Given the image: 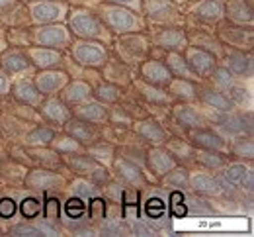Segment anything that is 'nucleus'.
Here are the masks:
<instances>
[{
  "instance_id": "dca6fc26",
  "label": "nucleus",
  "mask_w": 254,
  "mask_h": 237,
  "mask_svg": "<svg viewBox=\"0 0 254 237\" xmlns=\"http://www.w3.org/2000/svg\"><path fill=\"white\" fill-rule=\"evenodd\" d=\"M141 132H143V136L149 137V139L155 141V143H160V141L164 139V132L160 130L157 124H153V122H145V124L141 126Z\"/></svg>"
},
{
  "instance_id": "c03bdc74",
  "label": "nucleus",
  "mask_w": 254,
  "mask_h": 237,
  "mask_svg": "<svg viewBox=\"0 0 254 237\" xmlns=\"http://www.w3.org/2000/svg\"><path fill=\"white\" fill-rule=\"evenodd\" d=\"M135 234H139V236H151V232H149L145 226H141V224L135 226Z\"/></svg>"
},
{
  "instance_id": "4c0bfd02",
  "label": "nucleus",
  "mask_w": 254,
  "mask_h": 237,
  "mask_svg": "<svg viewBox=\"0 0 254 237\" xmlns=\"http://www.w3.org/2000/svg\"><path fill=\"white\" fill-rule=\"evenodd\" d=\"M12 234H14V236H43L41 230L30 228V226H18V228L12 230Z\"/></svg>"
},
{
  "instance_id": "1a4fd4ad",
  "label": "nucleus",
  "mask_w": 254,
  "mask_h": 237,
  "mask_svg": "<svg viewBox=\"0 0 254 237\" xmlns=\"http://www.w3.org/2000/svg\"><path fill=\"white\" fill-rule=\"evenodd\" d=\"M64 39H66V35H64L63 28H45V30H39V34H37V41L45 43V45L64 43Z\"/></svg>"
},
{
  "instance_id": "a18cd8bd",
  "label": "nucleus",
  "mask_w": 254,
  "mask_h": 237,
  "mask_svg": "<svg viewBox=\"0 0 254 237\" xmlns=\"http://www.w3.org/2000/svg\"><path fill=\"white\" fill-rule=\"evenodd\" d=\"M0 92H6V79L0 77Z\"/></svg>"
},
{
  "instance_id": "79ce46f5",
  "label": "nucleus",
  "mask_w": 254,
  "mask_h": 237,
  "mask_svg": "<svg viewBox=\"0 0 254 237\" xmlns=\"http://www.w3.org/2000/svg\"><path fill=\"white\" fill-rule=\"evenodd\" d=\"M215 79H217V82H219V84H225V86H229V84H231V75H229L227 71H223V69L215 73Z\"/></svg>"
},
{
  "instance_id": "7c9ffc66",
  "label": "nucleus",
  "mask_w": 254,
  "mask_h": 237,
  "mask_svg": "<svg viewBox=\"0 0 254 237\" xmlns=\"http://www.w3.org/2000/svg\"><path fill=\"white\" fill-rule=\"evenodd\" d=\"M170 204H172V212H174V216H184L186 214V206H184V196L180 194V192H172V196H170Z\"/></svg>"
},
{
  "instance_id": "423d86ee",
  "label": "nucleus",
  "mask_w": 254,
  "mask_h": 237,
  "mask_svg": "<svg viewBox=\"0 0 254 237\" xmlns=\"http://www.w3.org/2000/svg\"><path fill=\"white\" fill-rule=\"evenodd\" d=\"M108 20L116 30H131V28H135L133 14H129L126 10H110L108 12Z\"/></svg>"
},
{
  "instance_id": "f704fd0d",
  "label": "nucleus",
  "mask_w": 254,
  "mask_h": 237,
  "mask_svg": "<svg viewBox=\"0 0 254 237\" xmlns=\"http://www.w3.org/2000/svg\"><path fill=\"white\" fill-rule=\"evenodd\" d=\"M16 212V204L10 198H4L0 200V218H12Z\"/></svg>"
},
{
  "instance_id": "aec40b11",
  "label": "nucleus",
  "mask_w": 254,
  "mask_h": 237,
  "mask_svg": "<svg viewBox=\"0 0 254 237\" xmlns=\"http://www.w3.org/2000/svg\"><path fill=\"white\" fill-rule=\"evenodd\" d=\"M227 63H229V67L233 69L235 73H239V75H245L251 69V63H249V59H245V55H231Z\"/></svg>"
},
{
  "instance_id": "9d476101",
  "label": "nucleus",
  "mask_w": 254,
  "mask_h": 237,
  "mask_svg": "<svg viewBox=\"0 0 254 237\" xmlns=\"http://www.w3.org/2000/svg\"><path fill=\"white\" fill-rule=\"evenodd\" d=\"M64 82V75H57V73H45V75H39L37 77V84L41 90H47V92H53L57 90L61 84Z\"/></svg>"
},
{
  "instance_id": "ddd939ff",
  "label": "nucleus",
  "mask_w": 254,
  "mask_h": 237,
  "mask_svg": "<svg viewBox=\"0 0 254 237\" xmlns=\"http://www.w3.org/2000/svg\"><path fill=\"white\" fill-rule=\"evenodd\" d=\"M16 96L20 98V100H26V102H37L39 100V94H37V90L33 88L30 82H20L18 86H16Z\"/></svg>"
},
{
  "instance_id": "393cba45",
  "label": "nucleus",
  "mask_w": 254,
  "mask_h": 237,
  "mask_svg": "<svg viewBox=\"0 0 254 237\" xmlns=\"http://www.w3.org/2000/svg\"><path fill=\"white\" fill-rule=\"evenodd\" d=\"M88 86H84V84H72L68 90H66V98L72 102H78L82 100V98H86L88 96Z\"/></svg>"
},
{
  "instance_id": "de8ad7c7",
  "label": "nucleus",
  "mask_w": 254,
  "mask_h": 237,
  "mask_svg": "<svg viewBox=\"0 0 254 237\" xmlns=\"http://www.w3.org/2000/svg\"><path fill=\"white\" fill-rule=\"evenodd\" d=\"M114 2H135V0H114Z\"/></svg>"
},
{
  "instance_id": "39448f33",
  "label": "nucleus",
  "mask_w": 254,
  "mask_h": 237,
  "mask_svg": "<svg viewBox=\"0 0 254 237\" xmlns=\"http://www.w3.org/2000/svg\"><path fill=\"white\" fill-rule=\"evenodd\" d=\"M143 75H145L153 84H166V82H170V73H168V69L162 67L160 63H155V61L145 65Z\"/></svg>"
},
{
  "instance_id": "e433bc0d",
  "label": "nucleus",
  "mask_w": 254,
  "mask_h": 237,
  "mask_svg": "<svg viewBox=\"0 0 254 237\" xmlns=\"http://www.w3.org/2000/svg\"><path fill=\"white\" fill-rule=\"evenodd\" d=\"M70 132L74 134V137H78V139H88L90 137V130H88V126H84V124H78V122H70Z\"/></svg>"
},
{
  "instance_id": "c85d7f7f",
  "label": "nucleus",
  "mask_w": 254,
  "mask_h": 237,
  "mask_svg": "<svg viewBox=\"0 0 254 237\" xmlns=\"http://www.w3.org/2000/svg\"><path fill=\"white\" fill-rule=\"evenodd\" d=\"M47 114L53 120H57V122H64L66 120V110H64L59 102H49L47 104Z\"/></svg>"
},
{
  "instance_id": "4be33fe9",
  "label": "nucleus",
  "mask_w": 254,
  "mask_h": 237,
  "mask_svg": "<svg viewBox=\"0 0 254 237\" xmlns=\"http://www.w3.org/2000/svg\"><path fill=\"white\" fill-rule=\"evenodd\" d=\"M203 98L209 102L211 106H215V108H219V110H229L231 108V104H229V100L223 96V94H219V92H211V90H205V94H203Z\"/></svg>"
},
{
  "instance_id": "2f4dec72",
  "label": "nucleus",
  "mask_w": 254,
  "mask_h": 237,
  "mask_svg": "<svg viewBox=\"0 0 254 237\" xmlns=\"http://www.w3.org/2000/svg\"><path fill=\"white\" fill-rule=\"evenodd\" d=\"M53 136H55V134H53L51 130L39 128V130H35L28 139H30V143H47V141H51V139H53Z\"/></svg>"
},
{
  "instance_id": "f3484780",
  "label": "nucleus",
  "mask_w": 254,
  "mask_h": 237,
  "mask_svg": "<svg viewBox=\"0 0 254 237\" xmlns=\"http://www.w3.org/2000/svg\"><path fill=\"white\" fill-rule=\"evenodd\" d=\"M64 210H66V216L68 218H72V220H76V218H80V216H84V204L82 200H78V198H70L68 202L64 204Z\"/></svg>"
},
{
  "instance_id": "6ab92c4d",
  "label": "nucleus",
  "mask_w": 254,
  "mask_h": 237,
  "mask_svg": "<svg viewBox=\"0 0 254 237\" xmlns=\"http://www.w3.org/2000/svg\"><path fill=\"white\" fill-rule=\"evenodd\" d=\"M149 12L153 16H157V18H162V16L170 14L172 8H170V4L166 0H149Z\"/></svg>"
},
{
  "instance_id": "f8f14e48",
  "label": "nucleus",
  "mask_w": 254,
  "mask_h": 237,
  "mask_svg": "<svg viewBox=\"0 0 254 237\" xmlns=\"http://www.w3.org/2000/svg\"><path fill=\"white\" fill-rule=\"evenodd\" d=\"M191 182H193V188H195L197 192H205V194H213V192H217V188H219L217 180H213V178H209V176H203V174L195 176Z\"/></svg>"
},
{
  "instance_id": "b1692460",
  "label": "nucleus",
  "mask_w": 254,
  "mask_h": 237,
  "mask_svg": "<svg viewBox=\"0 0 254 237\" xmlns=\"http://www.w3.org/2000/svg\"><path fill=\"white\" fill-rule=\"evenodd\" d=\"M39 212H41V204L37 202L35 198H26L22 202V214H24V218H37Z\"/></svg>"
},
{
  "instance_id": "473e14b6",
  "label": "nucleus",
  "mask_w": 254,
  "mask_h": 237,
  "mask_svg": "<svg viewBox=\"0 0 254 237\" xmlns=\"http://www.w3.org/2000/svg\"><path fill=\"white\" fill-rule=\"evenodd\" d=\"M45 216H47V220L49 222H57L59 220V202L55 200V198H49L47 204H45Z\"/></svg>"
},
{
  "instance_id": "6e6552de",
  "label": "nucleus",
  "mask_w": 254,
  "mask_h": 237,
  "mask_svg": "<svg viewBox=\"0 0 254 237\" xmlns=\"http://www.w3.org/2000/svg\"><path fill=\"white\" fill-rule=\"evenodd\" d=\"M225 174H227L229 182H233V184H237V186H245V184L251 186V184H253V174H251V170L241 167V165L229 167V170H227Z\"/></svg>"
},
{
  "instance_id": "37998d69",
  "label": "nucleus",
  "mask_w": 254,
  "mask_h": 237,
  "mask_svg": "<svg viewBox=\"0 0 254 237\" xmlns=\"http://www.w3.org/2000/svg\"><path fill=\"white\" fill-rule=\"evenodd\" d=\"M102 232L104 234H110V236L112 234H124V228H120V226H106Z\"/></svg>"
},
{
  "instance_id": "a878e982",
  "label": "nucleus",
  "mask_w": 254,
  "mask_h": 237,
  "mask_svg": "<svg viewBox=\"0 0 254 237\" xmlns=\"http://www.w3.org/2000/svg\"><path fill=\"white\" fill-rule=\"evenodd\" d=\"M30 182L35 184V186H41V188H49V186H53L57 182V178L55 176H49L47 172H35L32 178H30Z\"/></svg>"
},
{
  "instance_id": "4468645a",
  "label": "nucleus",
  "mask_w": 254,
  "mask_h": 237,
  "mask_svg": "<svg viewBox=\"0 0 254 237\" xmlns=\"http://www.w3.org/2000/svg\"><path fill=\"white\" fill-rule=\"evenodd\" d=\"M4 67L8 69L10 73H16V71H22V69L28 67V61L24 55H18V53H10L4 57Z\"/></svg>"
},
{
  "instance_id": "c9c22d12",
  "label": "nucleus",
  "mask_w": 254,
  "mask_h": 237,
  "mask_svg": "<svg viewBox=\"0 0 254 237\" xmlns=\"http://www.w3.org/2000/svg\"><path fill=\"white\" fill-rule=\"evenodd\" d=\"M223 128L229 130V132H233V134H237V132L243 130V122H241L237 116H229V118L223 120Z\"/></svg>"
},
{
  "instance_id": "cd10ccee",
  "label": "nucleus",
  "mask_w": 254,
  "mask_h": 237,
  "mask_svg": "<svg viewBox=\"0 0 254 237\" xmlns=\"http://www.w3.org/2000/svg\"><path fill=\"white\" fill-rule=\"evenodd\" d=\"M184 41V37L178 34V32H164L160 35V43L166 45V47H180Z\"/></svg>"
},
{
  "instance_id": "f257e3e1",
  "label": "nucleus",
  "mask_w": 254,
  "mask_h": 237,
  "mask_svg": "<svg viewBox=\"0 0 254 237\" xmlns=\"http://www.w3.org/2000/svg\"><path fill=\"white\" fill-rule=\"evenodd\" d=\"M70 26H72V30L76 34L80 35H90V37L102 35L100 24L96 22L92 16H88V14H74V16H70Z\"/></svg>"
},
{
  "instance_id": "5701e85b",
  "label": "nucleus",
  "mask_w": 254,
  "mask_h": 237,
  "mask_svg": "<svg viewBox=\"0 0 254 237\" xmlns=\"http://www.w3.org/2000/svg\"><path fill=\"white\" fill-rule=\"evenodd\" d=\"M151 163L159 172H166L168 169H172V159H168L166 153H153Z\"/></svg>"
},
{
  "instance_id": "20e7f679",
  "label": "nucleus",
  "mask_w": 254,
  "mask_h": 237,
  "mask_svg": "<svg viewBox=\"0 0 254 237\" xmlns=\"http://www.w3.org/2000/svg\"><path fill=\"white\" fill-rule=\"evenodd\" d=\"M190 65L193 67V71H197L199 75H205V73H209V71L213 69L215 61H213V57H211L209 53L199 51V49H193L190 53Z\"/></svg>"
},
{
  "instance_id": "72a5a7b5",
  "label": "nucleus",
  "mask_w": 254,
  "mask_h": 237,
  "mask_svg": "<svg viewBox=\"0 0 254 237\" xmlns=\"http://www.w3.org/2000/svg\"><path fill=\"white\" fill-rule=\"evenodd\" d=\"M118 169H120V172H122L126 178H129V180H139V170L135 169L133 165H129L127 161H120V163H118Z\"/></svg>"
},
{
  "instance_id": "f03ea898",
  "label": "nucleus",
  "mask_w": 254,
  "mask_h": 237,
  "mask_svg": "<svg viewBox=\"0 0 254 237\" xmlns=\"http://www.w3.org/2000/svg\"><path fill=\"white\" fill-rule=\"evenodd\" d=\"M76 57L86 65H100L106 61V53L100 49V45H88V43L76 47Z\"/></svg>"
},
{
  "instance_id": "49530a36",
  "label": "nucleus",
  "mask_w": 254,
  "mask_h": 237,
  "mask_svg": "<svg viewBox=\"0 0 254 237\" xmlns=\"http://www.w3.org/2000/svg\"><path fill=\"white\" fill-rule=\"evenodd\" d=\"M10 0H0V6H4V4H8Z\"/></svg>"
},
{
  "instance_id": "a211bd4d",
  "label": "nucleus",
  "mask_w": 254,
  "mask_h": 237,
  "mask_svg": "<svg viewBox=\"0 0 254 237\" xmlns=\"http://www.w3.org/2000/svg\"><path fill=\"white\" fill-rule=\"evenodd\" d=\"M176 116H178V120H180L182 124L191 126V128L199 124V118H197V114H195L191 108H176Z\"/></svg>"
},
{
  "instance_id": "c756f323",
  "label": "nucleus",
  "mask_w": 254,
  "mask_h": 237,
  "mask_svg": "<svg viewBox=\"0 0 254 237\" xmlns=\"http://www.w3.org/2000/svg\"><path fill=\"white\" fill-rule=\"evenodd\" d=\"M164 214V204L159 198H149L147 200V216L149 218H160Z\"/></svg>"
},
{
  "instance_id": "ea45409f",
  "label": "nucleus",
  "mask_w": 254,
  "mask_h": 237,
  "mask_svg": "<svg viewBox=\"0 0 254 237\" xmlns=\"http://www.w3.org/2000/svg\"><path fill=\"white\" fill-rule=\"evenodd\" d=\"M124 206H126V210H135L137 212V192L127 190L124 194Z\"/></svg>"
},
{
  "instance_id": "9b49d317",
  "label": "nucleus",
  "mask_w": 254,
  "mask_h": 237,
  "mask_svg": "<svg viewBox=\"0 0 254 237\" xmlns=\"http://www.w3.org/2000/svg\"><path fill=\"white\" fill-rule=\"evenodd\" d=\"M193 139L201 145V147H207V149H221L223 141L215 136L213 132H195Z\"/></svg>"
},
{
  "instance_id": "a19ab883",
  "label": "nucleus",
  "mask_w": 254,
  "mask_h": 237,
  "mask_svg": "<svg viewBox=\"0 0 254 237\" xmlns=\"http://www.w3.org/2000/svg\"><path fill=\"white\" fill-rule=\"evenodd\" d=\"M90 214H92L94 220H102V218H104V202H102L100 198H94V200H92Z\"/></svg>"
},
{
  "instance_id": "bb28decb",
  "label": "nucleus",
  "mask_w": 254,
  "mask_h": 237,
  "mask_svg": "<svg viewBox=\"0 0 254 237\" xmlns=\"http://www.w3.org/2000/svg\"><path fill=\"white\" fill-rule=\"evenodd\" d=\"M80 114L84 118H88V120H102L106 116V110L102 106H98V104H88L86 108L80 110Z\"/></svg>"
},
{
  "instance_id": "412c9836",
  "label": "nucleus",
  "mask_w": 254,
  "mask_h": 237,
  "mask_svg": "<svg viewBox=\"0 0 254 237\" xmlns=\"http://www.w3.org/2000/svg\"><path fill=\"white\" fill-rule=\"evenodd\" d=\"M33 59L37 61V65L49 67V65H53V63L59 61V55L53 53V51H33Z\"/></svg>"
},
{
  "instance_id": "7ed1b4c3",
  "label": "nucleus",
  "mask_w": 254,
  "mask_h": 237,
  "mask_svg": "<svg viewBox=\"0 0 254 237\" xmlns=\"http://www.w3.org/2000/svg\"><path fill=\"white\" fill-rule=\"evenodd\" d=\"M61 14V6L53 4V2H41L33 6V18L37 22H51L55 18H59Z\"/></svg>"
},
{
  "instance_id": "0eeeda50",
  "label": "nucleus",
  "mask_w": 254,
  "mask_h": 237,
  "mask_svg": "<svg viewBox=\"0 0 254 237\" xmlns=\"http://www.w3.org/2000/svg\"><path fill=\"white\" fill-rule=\"evenodd\" d=\"M223 12V6L219 0H205L203 4H199L195 8V14L203 20H217L221 16Z\"/></svg>"
},
{
  "instance_id": "2eb2a0df",
  "label": "nucleus",
  "mask_w": 254,
  "mask_h": 237,
  "mask_svg": "<svg viewBox=\"0 0 254 237\" xmlns=\"http://www.w3.org/2000/svg\"><path fill=\"white\" fill-rule=\"evenodd\" d=\"M229 12H231V16L235 20H251V8L245 6V0H235L231 4Z\"/></svg>"
},
{
  "instance_id": "58836bf2",
  "label": "nucleus",
  "mask_w": 254,
  "mask_h": 237,
  "mask_svg": "<svg viewBox=\"0 0 254 237\" xmlns=\"http://www.w3.org/2000/svg\"><path fill=\"white\" fill-rule=\"evenodd\" d=\"M98 96H100V98H104V100L114 102L116 98H118V90H116L114 86H102V88L98 90Z\"/></svg>"
}]
</instances>
